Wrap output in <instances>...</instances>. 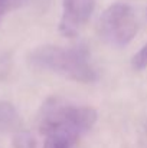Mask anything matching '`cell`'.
I'll return each mask as SVG.
<instances>
[{
    "label": "cell",
    "instance_id": "obj_1",
    "mask_svg": "<svg viewBox=\"0 0 147 148\" xmlns=\"http://www.w3.org/2000/svg\"><path fill=\"white\" fill-rule=\"evenodd\" d=\"M97 121L91 106L75 105L59 98H49L41 108L39 127L46 137L45 148H71Z\"/></svg>",
    "mask_w": 147,
    "mask_h": 148
},
{
    "label": "cell",
    "instance_id": "obj_2",
    "mask_svg": "<svg viewBox=\"0 0 147 148\" xmlns=\"http://www.w3.org/2000/svg\"><path fill=\"white\" fill-rule=\"evenodd\" d=\"M29 63L36 69L52 72L81 84L95 82L98 78L85 48L39 46L29 53Z\"/></svg>",
    "mask_w": 147,
    "mask_h": 148
},
{
    "label": "cell",
    "instance_id": "obj_3",
    "mask_svg": "<svg viewBox=\"0 0 147 148\" xmlns=\"http://www.w3.org/2000/svg\"><path fill=\"white\" fill-rule=\"evenodd\" d=\"M139 23L131 6L124 3H115L104 10L98 32L99 38L114 48L127 46L137 35Z\"/></svg>",
    "mask_w": 147,
    "mask_h": 148
},
{
    "label": "cell",
    "instance_id": "obj_4",
    "mask_svg": "<svg viewBox=\"0 0 147 148\" xmlns=\"http://www.w3.org/2000/svg\"><path fill=\"white\" fill-rule=\"evenodd\" d=\"M95 0H63L59 32L66 38H74L91 19Z\"/></svg>",
    "mask_w": 147,
    "mask_h": 148
},
{
    "label": "cell",
    "instance_id": "obj_5",
    "mask_svg": "<svg viewBox=\"0 0 147 148\" xmlns=\"http://www.w3.org/2000/svg\"><path fill=\"white\" fill-rule=\"evenodd\" d=\"M20 127V116L17 109L10 102H0V131H16Z\"/></svg>",
    "mask_w": 147,
    "mask_h": 148
},
{
    "label": "cell",
    "instance_id": "obj_6",
    "mask_svg": "<svg viewBox=\"0 0 147 148\" xmlns=\"http://www.w3.org/2000/svg\"><path fill=\"white\" fill-rule=\"evenodd\" d=\"M13 148H36V140L29 131H17L13 135Z\"/></svg>",
    "mask_w": 147,
    "mask_h": 148
},
{
    "label": "cell",
    "instance_id": "obj_7",
    "mask_svg": "<svg viewBox=\"0 0 147 148\" xmlns=\"http://www.w3.org/2000/svg\"><path fill=\"white\" fill-rule=\"evenodd\" d=\"M131 63H133V68L137 69V71L146 69L147 68V45H144L141 49L134 55Z\"/></svg>",
    "mask_w": 147,
    "mask_h": 148
},
{
    "label": "cell",
    "instance_id": "obj_8",
    "mask_svg": "<svg viewBox=\"0 0 147 148\" xmlns=\"http://www.w3.org/2000/svg\"><path fill=\"white\" fill-rule=\"evenodd\" d=\"M25 1H26V0H9V10H12V9H16V7L22 6Z\"/></svg>",
    "mask_w": 147,
    "mask_h": 148
},
{
    "label": "cell",
    "instance_id": "obj_9",
    "mask_svg": "<svg viewBox=\"0 0 147 148\" xmlns=\"http://www.w3.org/2000/svg\"><path fill=\"white\" fill-rule=\"evenodd\" d=\"M56 148H66V147H56Z\"/></svg>",
    "mask_w": 147,
    "mask_h": 148
}]
</instances>
